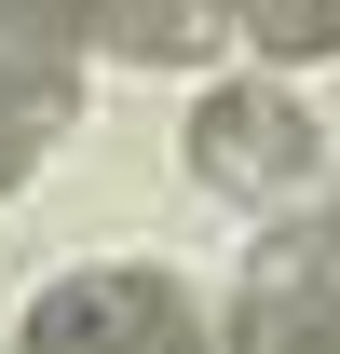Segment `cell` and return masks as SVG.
Here are the masks:
<instances>
[{"mask_svg":"<svg viewBox=\"0 0 340 354\" xmlns=\"http://www.w3.org/2000/svg\"><path fill=\"white\" fill-rule=\"evenodd\" d=\"M232 28H245L272 68H313V55H340V0H218Z\"/></svg>","mask_w":340,"mask_h":354,"instance_id":"5","label":"cell"},{"mask_svg":"<svg viewBox=\"0 0 340 354\" xmlns=\"http://www.w3.org/2000/svg\"><path fill=\"white\" fill-rule=\"evenodd\" d=\"M232 354H340V245H258L245 300H232Z\"/></svg>","mask_w":340,"mask_h":354,"instance_id":"4","label":"cell"},{"mask_svg":"<svg viewBox=\"0 0 340 354\" xmlns=\"http://www.w3.org/2000/svg\"><path fill=\"white\" fill-rule=\"evenodd\" d=\"M14 354H205V313H191V286L177 272H68V286H41V313L14 327Z\"/></svg>","mask_w":340,"mask_h":354,"instance_id":"1","label":"cell"},{"mask_svg":"<svg viewBox=\"0 0 340 354\" xmlns=\"http://www.w3.org/2000/svg\"><path fill=\"white\" fill-rule=\"evenodd\" d=\"M327 245H340V205H327Z\"/></svg>","mask_w":340,"mask_h":354,"instance_id":"6","label":"cell"},{"mask_svg":"<svg viewBox=\"0 0 340 354\" xmlns=\"http://www.w3.org/2000/svg\"><path fill=\"white\" fill-rule=\"evenodd\" d=\"M191 177L205 191H232V205H286V191H313V109H299L286 82H218L205 109H191Z\"/></svg>","mask_w":340,"mask_h":354,"instance_id":"2","label":"cell"},{"mask_svg":"<svg viewBox=\"0 0 340 354\" xmlns=\"http://www.w3.org/2000/svg\"><path fill=\"white\" fill-rule=\"evenodd\" d=\"M0 41L28 55H136V68H177L205 55V0H0Z\"/></svg>","mask_w":340,"mask_h":354,"instance_id":"3","label":"cell"}]
</instances>
